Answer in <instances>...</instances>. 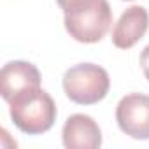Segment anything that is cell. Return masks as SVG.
I'll use <instances>...</instances> for the list:
<instances>
[{
	"mask_svg": "<svg viewBox=\"0 0 149 149\" xmlns=\"http://www.w3.org/2000/svg\"><path fill=\"white\" fill-rule=\"evenodd\" d=\"M111 79L105 68L95 63H79L65 72L63 90L67 97L79 105H93L109 93Z\"/></svg>",
	"mask_w": 149,
	"mask_h": 149,
	"instance_id": "obj_3",
	"label": "cell"
},
{
	"mask_svg": "<svg viewBox=\"0 0 149 149\" xmlns=\"http://www.w3.org/2000/svg\"><path fill=\"white\" fill-rule=\"evenodd\" d=\"M56 2H58V6H60V7L63 9V7H65V6H67L68 2H70V0H56Z\"/></svg>",
	"mask_w": 149,
	"mask_h": 149,
	"instance_id": "obj_9",
	"label": "cell"
},
{
	"mask_svg": "<svg viewBox=\"0 0 149 149\" xmlns=\"http://www.w3.org/2000/svg\"><path fill=\"white\" fill-rule=\"evenodd\" d=\"M61 139L68 149H97L102 144V132L93 118L74 114L65 121Z\"/></svg>",
	"mask_w": 149,
	"mask_h": 149,
	"instance_id": "obj_6",
	"label": "cell"
},
{
	"mask_svg": "<svg viewBox=\"0 0 149 149\" xmlns=\"http://www.w3.org/2000/svg\"><path fill=\"white\" fill-rule=\"evenodd\" d=\"M13 123L28 135L47 132L56 119V105L49 93L37 88L16 97L11 104Z\"/></svg>",
	"mask_w": 149,
	"mask_h": 149,
	"instance_id": "obj_2",
	"label": "cell"
},
{
	"mask_svg": "<svg viewBox=\"0 0 149 149\" xmlns=\"http://www.w3.org/2000/svg\"><path fill=\"white\" fill-rule=\"evenodd\" d=\"M40 88V74L35 65L28 61H9L0 72V93L11 104L16 97Z\"/></svg>",
	"mask_w": 149,
	"mask_h": 149,
	"instance_id": "obj_5",
	"label": "cell"
},
{
	"mask_svg": "<svg viewBox=\"0 0 149 149\" xmlns=\"http://www.w3.org/2000/svg\"><path fill=\"white\" fill-rule=\"evenodd\" d=\"M116 121L123 133L139 140L149 139V97L142 93L123 97L116 107Z\"/></svg>",
	"mask_w": 149,
	"mask_h": 149,
	"instance_id": "obj_4",
	"label": "cell"
},
{
	"mask_svg": "<svg viewBox=\"0 0 149 149\" xmlns=\"http://www.w3.org/2000/svg\"><path fill=\"white\" fill-rule=\"evenodd\" d=\"M63 13L70 37L84 44L98 42L112 23V11L107 0H70Z\"/></svg>",
	"mask_w": 149,
	"mask_h": 149,
	"instance_id": "obj_1",
	"label": "cell"
},
{
	"mask_svg": "<svg viewBox=\"0 0 149 149\" xmlns=\"http://www.w3.org/2000/svg\"><path fill=\"white\" fill-rule=\"evenodd\" d=\"M140 67H142V72L146 79L149 81V46L144 47V51L140 53Z\"/></svg>",
	"mask_w": 149,
	"mask_h": 149,
	"instance_id": "obj_8",
	"label": "cell"
},
{
	"mask_svg": "<svg viewBox=\"0 0 149 149\" xmlns=\"http://www.w3.org/2000/svg\"><path fill=\"white\" fill-rule=\"evenodd\" d=\"M149 28V14L144 7L133 6L126 9L112 30V42L119 49L133 47Z\"/></svg>",
	"mask_w": 149,
	"mask_h": 149,
	"instance_id": "obj_7",
	"label": "cell"
}]
</instances>
